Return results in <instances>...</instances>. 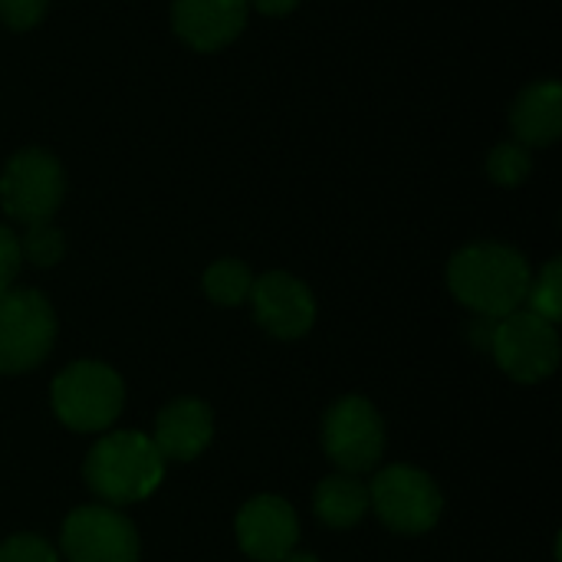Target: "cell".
Wrapping results in <instances>:
<instances>
[{
  "label": "cell",
  "instance_id": "277c9868",
  "mask_svg": "<svg viewBox=\"0 0 562 562\" xmlns=\"http://www.w3.org/2000/svg\"><path fill=\"white\" fill-rule=\"evenodd\" d=\"M369 510H375L392 533L422 537L441 520L445 497L431 474L408 464H392L369 484Z\"/></svg>",
  "mask_w": 562,
  "mask_h": 562
},
{
  "label": "cell",
  "instance_id": "8fae6325",
  "mask_svg": "<svg viewBox=\"0 0 562 562\" xmlns=\"http://www.w3.org/2000/svg\"><path fill=\"white\" fill-rule=\"evenodd\" d=\"M237 543L240 550L257 562H277L296 550L300 520L296 510L273 494H260L247 501L237 514Z\"/></svg>",
  "mask_w": 562,
  "mask_h": 562
},
{
  "label": "cell",
  "instance_id": "44dd1931",
  "mask_svg": "<svg viewBox=\"0 0 562 562\" xmlns=\"http://www.w3.org/2000/svg\"><path fill=\"white\" fill-rule=\"evenodd\" d=\"M49 0H0V23L10 30H33L46 16Z\"/></svg>",
  "mask_w": 562,
  "mask_h": 562
},
{
  "label": "cell",
  "instance_id": "7c38bea8",
  "mask_svg": "<svg viewBox=\"0 0 562 562\" xmlns=\"http://www.w3.org/2000/svg\"><path fill=\"white\" fill-rule=\"evenodd\" d=\"M171 26L198 53L231 46L247 26V0H175Z\"/></svg>",
  "mask_w": 562,
  "mask_h": 562
},
{
  "label": "cell",
  "instance_id": "ac0fdd59",
  "mask_svg": "<svg viewBox=\"0 0 562 562\" xmlns=\"http://www.w3.org/2000/svg\"><path fill=\"white\" fill-rule=\"evenodd\" d=\"M530 313H537L547 323H560L562 316V260H550L533 280H530V293H527Z\"/></svg>",
  "mask_w": 562,
  "mask_h": 562
},
{
  "label": "cell",
  "instance_id": "ffe728a7",
  "mask_svg": "<svg viewBox=\"0 0 562 562\" xmlns=\"http://www.w3.org/2000/svg\"><path fill=\"white\" fill-rule=\"evenodd\" d=\"M0 562H59V553L33 533H16L0 543Z\"/></svg>",
  "mask_w": 562,
  "mask_h": 562
},
{
  "label": "cell",
  "instance_id": "d6986e66",
  "mask_svg": "<svg viewBox=\"0 0 562 562\" xmlns=\"http://www.w3.org/2000/svg\"><path fill=\"white\" fill-rule=\"evenodd\" d=\"M20 254L33 267H56L63 260V254H66V240L49 221L33 224V227H26V234L20 240Z\"/></svg>",
  "mask_w": 562,
  "mask_h": 562
},
{
  "label": "cell",
  "instance_id": "2e32d148",
  "mask_svg": "<svg viewBox=\"0 0 562 562\" xmlns=\"http://www.w3.org/2000/svg\"><path fill=\"white\" fill-rule=\"evenodd\" d=\"M250 286H254V273L244 260L227 257L204 270V293L217 306H240L244 300H250Z\"/></svg>",
  "mask_w": 562,
  "mask_h": 562
},
{
  "label": "cell",
  "instance_id": "4fadbf2b",
  "mask_svg": "<svg viewBox=\"0 0 562 562\" xmlns=\"http://www.w3.org/2000/svg\"><path fill=\"white\" fill-rule=\"evenodd\" d=\"M214 438V412L201 398H178L158 412L151 445L165 461L188 464L204 454Z\"/></svg>",
  "mask_w": 562,
  "mask_h": 562
},
{
  "label": "cell",
  "instance_id": "6da1fadb",
  "mask_svg": "<svg viewBox=\"0 0 562 562\" xmlns=\"http://www.w3.org/2000/svg\"><path fill=\"white\" fill-rule=\"evenodd\" d=\"M533 270L510 244H471L448 263L454 300L481 319H504L527 303Z\"/></svg>",
  "mask_w": 562,
  "mask_h": 562
},
{
  "label": "cell",
  "instance_id": "7a4b0ae2",
  "mask_svg": "<svg viewBox=\"0 0 562 562\" xmlns=\"http://www.w3.org/2000/svg\"><path fill=\"white\" fill-rule=\"evenodd\" d=\"M86 487L112 507H128L151 497L165 477V458L142 431L102 435L82 464Z\"/></svg>",
  "mask_w": 562,
  "mask_h": 562
},
{
  "label": "cell",
  "instance_id": "5bb4252c",
  "mask_svg": "<svg viewBox=\"0 0 562 562\" xmlns=\"http://www.w3.org/2000/svg\"><path fill=\"white\" fill-rule=\"evenodd\" d=\"M510 125L520 145L547 148L562 135V86L553 79L527 86L514 109H510Z\"/></svg>",
  "mask_w": 562,
  "mask_h": 562
},
{
  "label": "cell",
  "instance_id": "ba28073f",
  "mask_svg": "<svg viewBox=\"0 0 562 562\" xmlns=\"http://www.w3.org/2000/svg\"><path fill=\"white\" fill-rule=\"evenodd\" d=\"M323 448L342 474H366L385 454V422L362 395L339 398L323 422Z\"/></svg>",
  "mask_w": 562,
  "mask_h": 562
},
{
  "label": "cell",
  "instance_id": "7402d4cb",
  "mask_svg": "<svg viewBox=\"0 0 562 562\" xmlns=\"http://www.w3.org/2000/svg\"><path fill=\"white\" fill-rule=\"evenodd\" d=\"M20 263H23V254H20V237L0 224V293H7L20 273Z\"/></svg>",
  "mask_w": 562,
  "mask_h": 562
},
{
  "label": "cell",
  "instance_id": "603a6c76",
  "mask_svg": "<svg viewBox=\"0 0 562 562\" xmlns=\"http://www.w3.org/2000/svg\"><path fill=\"white\" fill-rule=\"evenodd\" d=\"M250 7H257L263 16H286L300 7V0H247Z\"/></svg>",
  "mask_w": 562,
  "mask_h": 562
},
{
  "label": "cell",
  "instance_id": "52a82bcc",
  "mask_svg": "<svg viewBox=\"0 0 562 562\" xmlns=\"http://www.w3.org/2000/svg\"><path fill=\"white\" fill-rule=\"evenodd\" d=\"M491 352L514 382L537 385L547 382L560 366V333L537 313L517 310L504 319H494Z\"/></svg>",
  "mask_w": 562,
  "mask_h": 562
},
{
  "label": "cell",
  "instance_id": "cb8c5ba5",
  "mask_svg": "<svg viewBox=\"0 0 562 562\" xmlns=\"http://www.w3.org/2000/svg\"><path fill=\"white\" fill-rule=\"evenodd\" d=\"M277 562H319L313 553H300V550H293V553H286L283 560H277Z\"/></svg>",
  "mask_w": 562,
  "mask_h": 562
},
{
  "label": "cell",
  "instance_id": "5b68a950",
  "mask_svg": "<svg viewBox=\"0 0 562 562\" xmlns=\"http://www.w3.org/2000/svg\"><path fill=\"white\" fill-rule=\"evenodd\" d=\"M56 342V313L36 290L0 293V375L33 372Z\"/></svg>",
  "mask_w": 562,
  "mask_h": 562
},
{
  "label": "cell",
  "instance_id": "3957f363",
  "mask_svg": "<svg viewBox=\"0 0 562 562\" xmlns=\"http://www.w3.org/2000/svg\"><path fill=\"white\" fill-rule=\"evenodd\" d=\"M56 418L76 435H95L115 425L125 405V385L115 369L105 362H72L66 366L49 389Z\"/></svg>",
  "mask_w": 562,
  "mask_h": 562
},
{
  "label": "cell",
  "instance_id": "e0dca14e",
  "mask_svg": "<svg viewBox=\"0 0 562 562\" xmlns=\"http://www.w3.org/2000/svg\"><path fill=\"white\" fill-rule=\"evenodd\" d=\"M533 171V151L520 142H504L491 151L487 158V175L501 188H517L530 178Z\"/></svg>",
  "mask_w": 562,
  "mask_h": 562
},
{
  "label": "cell",
  "instance_id": "9a60e30c",
  "mask_svg": "<svg viewBox=\"0 0 562 562\" xmlns=\"http://www.w3.org/2000/svg\"><path fill=\"white\" fill-rule=\"evenodd\" d=\"M316 517L333 530H349L369 514V484L352 474H333L316 484L313 494Z\"/></svg>",
  "mask_w": 562,
  "mask_h": 562
},
{
  "label": "cell",
  "instance_id": "8992f818",
  "mask_svg": "<svg viewBox=\"0 0 562 562\" xmlns=\"http://www.w3.org/2000/svg\"><path fill=\"white\" fill-rule=\"evenodd\" d=\"M66 194V171L46 148L16 151L0 175V207L26 227L46 224Z\"/></svg>",
  "mask_w": 562,
  "mask_h": 562
},
{
  "label": "cell",
  "instance_id": "9c48e42d",
  "mask_svg": "<svg viewBox=\"0 0 562 562\" xmlns=\"http://www.w3.org/2000/svg\"><path fill=\"white\" fill-rule=\"evenodd\" d=\"M59 547L66 562H138V533L115 507H76L63 520Z\"/></svg>",
  "mask_w": 562,
  "mask_h": 562
},
{
  "label": "cell",
  "instance_id": "30bf717a",
  "mask_svg": "<svg viewBox=\"0 0 562 562\" xmlns=\"http://www.w3.org/2000/svg\"><path fill=\"white\" fill-rule=\"evenodd\" d=\"M250 303L260 329L283 342L306 336L316 323V300L310 286L286 270H270L257 277L250 286Z\"/></svg>",
  "mask_w": 562,
  "mask_h": 562
}]
</instances>
